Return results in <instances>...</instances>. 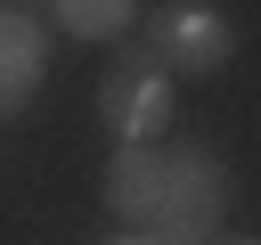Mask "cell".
I'll return each mask as SVG.
<instances>
[{
	"mask_svg": "<svg viewBox=\"0 0 261 245\" xmlns=\"http://www.w3.org/2000/svg\"><path fill=\"white\" fill-rule=\"evenodd\" d=\"M228 196H237V180H228V163H220V147H179V155H163V196H155V245H212L220 237V220H228Z\"/></svg>",
	"mask_w": 261,
	"mask_h": 245,
	"instance_id": "6da1fadb",
	"label": "cell"
},
{
	"mask_svg": "<svg viewBox=\"0 0 261 245\" xmlns=\"http://www.w3.org/2000/svg\"><path fill=\"white\" fill-rule=\"evenodd\" d=\"M98 122L114 131V147H155L171 131V74L155 65L147 41H122L98 74Z\"/></svg>",
	"mask_w": 261,
	"mask_h": 245,
	"instance_id": "7a4b0ae2",
	"label": "cell"
},
{
	"mask_svg": "<svg viewBox=\"0 0 261 245\" xmlns=\"http://www.w3.org/2000/svg\"><path fill=\"white\" fill-rule=\"evenodd\" d=\"M147 49L163 74H220L237 57V16L220 0H155L147 8Z\"/></svg>",
	"mask_w": 261,
	"mask_h": 245,
	"instance_id": "3957f363",
	"label": "cell"
},
{
	"mask_svg": "<svg viewBox=\"0 0 261 245\" xmlns=\"http://www.w3.org/2000/svg\"><path fill=\"white\" fill-rule=\"evenodd\" d=\"M41 82H49V24L0 0V114H24Z\"/></svg>",
	"mask_w": 261,
	"mask_h": 245,
	"instance_id": "277c9868",
	"label": "cell"
},
{
	"mask_svg": "<svg viewBox=\"0 0 261 245\" xmlns=\"http://www.w3.org/2000/svg\"><path fill=\"white\" fill-rule=\"evenodd\" d=\"M155 196H163V155L155 147H114V163H106V212L130 237H147L155 229Z\"/></svg>",
	"mask_w": 261,
	"mask_h": 245,
	"instance_id": "5b68a950",
	"label": "cell"
},
{
	"mask_svg": "<svg viewBox=\"0 0 261 245\" xmlns=\"http://www.w3.org/2000/svg\"><path fill=\"white\" fill-rule=\"evenodd\" d=\"M49 16H57V33H73V41H114V49H122V33L139 24V0H49Z\"/></svg>",
	"mask_w": 261,
	"mask_h": 245,
	"instance_id": "8992f818",
	"label": "cell"
},
{
	"mask_svg": "<svg viewBox=\"0 0 261 245\" xmlns=\"http://www.w3.org/2000/svg\"><path fill=\"white\" fill-rule=\"evenodd\" d=\"M106 245H155V237H106Z\"/></svg>",
	"mask_w": 261,
	"mask_h": 245,
	"instance_id": "52a82bcc",
	"label": "cell"
},
{
	"mask_svg": "<svg viewBox=\"0 0 261 245\" xmlns=\"http://www.w3.org/2000/svg\"><path fill=\"white\" fill-rule=\"evenodd\" d=\"M228 245H261V237H228Z\"/></svg>",
	"mask_w": 261,
	"mask_h": 245,
	"instance_id": "ba28073f",
	"label": "cell"
}]
</instances>
